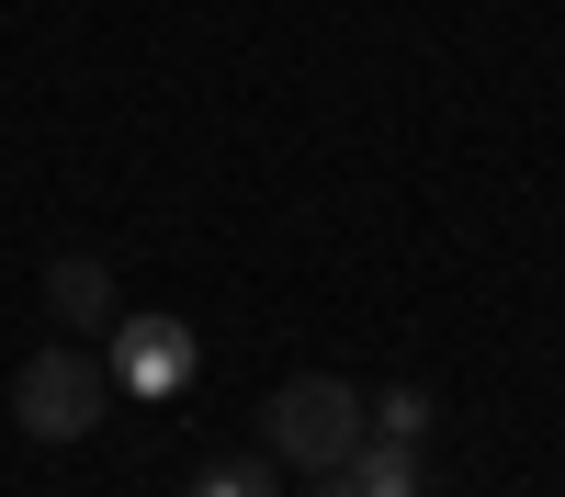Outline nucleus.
Instances as JSON below:
<instances>
[{
    "label": "nucleus",
    "mask_w": 565,
    "mask_h": 497,
    "mask_svg": "<svg viewBox=\"0 0 565 497\" xmlns=\"http://www.w3.org/2000/svg\"><path fill=\"white\" fill-rule=\"evenodd\" d=\"M260 441H271V464L317 475V464H340V452L373 441V407H362V385H340V374H295V385H271Z\"/></svg>",
    "instance_id": "nucleus-1"
},
{
    "label": "nucleus",
    "mask_w": 565,
    "mask_h": 497,
    "mask_svg": "<svg viewBox=\"0 0 565 497\" xmlns=\"http://www.w3.org/2000/svg\"><path fill=\"white\" fill-rule=\"evenodd\" d=\"M103 407H114V374H103V350H79V339H45L23 374H12V419L34 441H90Z\"/></svg>",
    "instance_id": "nucleus-2"
},
{
    "label": "nucleus",
    "mask_w": 565,
    "mask_h": 497,
    "mask_svg": "<svg viewBox=\"0 0 565 497\" xmlns=\"http://www.w3.org/2000/svg\"><path fill=\"white\" fill-rule=\"evenodd\" d=\"M193 361H204V339L181 328V316H114V339H103L114 396H148V407H170L181 385H193Z\"/></svg>",
    "instance_id": "nucleus-3"
},
{
    "label": "nucleus",
    "mask_w": 565,
    "mask_h": 497,
    "mask_svg": "<svg viewBox=\"0 0 565 497\" xmlns=\"http://www.w3.org/2000/svg\"><path fill=\"white\" fill-rule=\"evenodd\" d=\"M45 316H57V339H90V328H114V260H90V249H57L45 260Z\"/></svg>",
    "instance_id": "nucleus-4"
},
{
    "label": "nucleus",
    "mask_w": 565,
    "mask_h": 497,
    "mask_svg": "<svg viewBox=\"0 0 565 497\" xmlns=\"http://www.w3.org/2000/svg\"><path fill=\"white\" fill-rule=\"evenodd\" d=\"M306 497H418V441H362L340 464H317Z\"/></svg>",
    "instance_id": "nucleus-5"
},
{
    "label": "nucleus",
    "mask_w": 565,
    "mask_h": 497,
    "mask_svg": "<svg viewBox=\"0 0 565 497\" xmlns=\"http://www.w3.org/2000/svg\"><path fill=\"white\" fill-rule=\"evenodd\" d=\"M373 407V441H418V430H430V396H418V385H396V396H362Z\"/></svg>",
    "instance_id": "nucleus-6"
},
{
    "label": "nucleus",
    "mask_w": 565,
    "mask_h": 497,
    "mask_svg": "<svg viewBox=\"0 0 565 497\" xmlns=\"http://www.w3.org/2000/svg\"><path fill=\"white\" fill-rule=\"evenodd\" d=\"M193 497H271V475H260V464H204Z\"/></svg>",
    "instance_id": "nucleus-7"
}]
</instances>
